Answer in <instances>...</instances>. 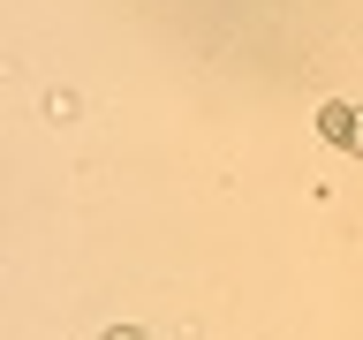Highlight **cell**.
Segmentation results:
<instances>
[{"label": "cell", "mask_w": 363, "mask_h": 340, "mask_svg": "<svg viewBox=\"0 0 363 340\" xmlns=\"http://www.w3.org/2000/svg\"><path fill=\"white\" fill-rule=\"evenodd\" d=\"M318 129L333 136V144H348V152H363V113H356V106H325V121H318Z\"/></svg>", "instance_id": "cell-1"}]
</instances>
